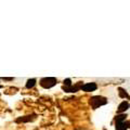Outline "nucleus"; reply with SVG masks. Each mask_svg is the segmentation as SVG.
<instances>
[{"label":"nucleus","instance_id":"nucleus-1","mask_svg":"<svg viewBox=\"0 0 130 130\" xmlns=\"http://www.w3.org/2000/svg\"><path fill=\"white\" fill-rule=\"evenodd\" d=\"M106 102H107V100L105 99V98L100 97V96L92 97L91 99H90V104L92 105V106H93V108H97V107L101 106V105L106 104Z\"/></svg>","mask_w":130,"mask_h":130},{"label":"nucleus","instance_id":"nucleus-3","mask_svg":"<svg viewBox=\"0 0 130 130\" xmlns=\"http://www.w3.org/2000/svg\"><path fill=\"white\" fill-rule=\"evenodd\" d=\"M81 89H82L83 91H86V92L94 91L97 89V85H96V82H89V83H86V85H83L82 87H81Z\"/></svg>","mask_w":130,"mask_h":130},{"label":"nucleus","instance_id":"nucleus-2","mask_svg":"<svg viewBox=\"0 0 130 130\" xmlns=\"http://www.w3.org/2000/svg\"><path fill=\"white\" fill-rule=\"evenodd\" d=\"M55 83H56V79L53 77H46V78H42V79L40 80V85H41V87H43V88H46V89L55 86Z\"/></svg>","mask_w":130,"mask_h":130},{"label":"nucleus","instance_id":"nucleus-9","mask_svg":"<svg viewBox=\"0 0 130 130\" xmlns=\"http://www.w3.org/2000/svg\"><path fill=\"white\" fill-rule=\"evenodd\" d=\"M34 118H31L29 116H27V117H22V118H18V119H16V121H29V120H32Z\"/></svg>","mask_w":130,"mask_h":130},{"label":"nucleus","instance_id":"nucleus-11","mask_svg":"<svg viewBox=\"0 0 130 130\" xmlns=\"http://www.w3.org/2000/svg\"><path fill=\"white\" fill-rule=\"evenodd\" d=\"M64 86H65V87H70V86H72V80H70L69 78L65 79V80H64Z\"/></svg>","mask_w":130,"mask_h":130},{"label":"nucleus","instance_id":"nucleus-5","mask_svg":"<svg viewBox=\"0 0 130 130\" xmlns=\"http://www.w3.org/2000/svg\"><path fill=\"white\" fill-rule=\"evenodd\" d=\"M128 125L127 123H116V130H127Z\"/></svg>","mask_w":130,"mask_h":130},{"label":"nucleus","instance_id":"nucleus-4","mask_svg":"<svg viewBox=\"0 0 130 130\" xmlns=\"http://www.w3.org/2000/svg\"><path fill=\"white\" fill-rule=\"evenodd\" d=\"M129 106H130V104H129L128 102H126V101L121 102L120 104H119V106H118V112H119V113H123V112H125L126 110H128Z\"/></svg>","mask_w":130,"mask_h":130},{"label":"nucleus","instance_id":"nucleus-6","mask_svg":"<svg viewBox=\"0 0 130 130\" xmlns=\"http://www.w3.org/2000/svg\"><path fill=\"white\" fill-rule=\"evenodd\" d=\"M63 90L65 91V92H76L78 90V88L77 87H73V86H70V87H63Z\"/></svg>","mask_w":130,"mask_h":130},{"label":"nucleus","instance_id":"nucleus-10","mask_svg":"<svg viewBox=\"0 0 130 130\" xmlns=\"http://www.w3.org/2000/svg\"><path fill=\"white\" fill-rule=\"evenodd\" d=\"M119 96H120L121 98H126V97H127V93H126V91H125L124 89L119 88Z\"/></svg>","mask_w":130,"mask_h":130},{"label":"nucleus","instance_id":"nucleus-7","mask_svg":"<svg viewBox=\"0 0 130 130\" xmlns=\"http://www.w3.org/2000/svg\"><path fill=\"white\" fill-rule=\"evenodd\" d=\"M35 85H36V79H28L26 82V88H32Z\"/></svg>","mask_w":130,"mask_h":130},{"label":"nucleus","instance_id":"nucleus-13","mask_svg":"<svg viewBox=\"0 0 130 130\" xmlns=\"http://www.w3.org/2000/svg\"><path fill=\"white\" fill-rule=\"evenodd\" d=\"M0 88H1V86H0Z\"/></svg>","mask_w":130,"mask_h":130},{"label":"nucleus","instance_id":"nucleus-12","mask_svg":"<svg viewBox=\"0 0 130 130\" xmlns=\"http://www.w3.org/2000/svg\"><path fill=\"white\" fill-rule=\"evenodd\" d=\"M4 80H13V78H4Z\"/></svg>","mask_w":130,"mask_h":130},{"label":"nucleus","instance_id":"nucleus-8","mask_svg":"<svg viewBox=\"0 0 130 130\" xmlns=\"http://www.w3.org/2000/svg\"><path fill=\"white\" fill-rule=\"evenodd\" d=\"M127 116L125 115V114H121V115H118V116H116V123H124V120L126 119Z\"/></svg>","mask_w":130,"mask_h":130}]
</instances>
